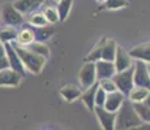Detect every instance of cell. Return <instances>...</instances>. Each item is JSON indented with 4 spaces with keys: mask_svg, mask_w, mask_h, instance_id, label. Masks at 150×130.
Instances as JSON below:
<instances>
[{
    "mask_svg": "<svg viewBox=\"0 0 150 130\" xmlns=\"http://www.w3.org/2000/svg\"><path fill=\"white\" fill-rule=\"evenodd\" d=\"M116 40L111 38H102L99 42L93 47V50L88 53V56L83 59V61L96 63L98 60L105 61H114L115 53H116Z\"/></svg>",
    "mask_w": 150,
    "mask_h": 130,
    "instance_id": "obj_1",
    "label": "cell"
},
{
    "mask_svg": "<svg viewBox=\"0 0 150 130\" xmlns=\"http://www.w3.org/2000/svg\"><path fill=\"white\" fill-rule=\"evenodd\" d=\"M12 46L14 47V50H16L17 55L20 56V60H21L25 70L30 72V73H33V74L41 73V70L46 64L45 57H42V56H39V55L34 53V52L29 51L26 47H24V46L18 44V43H16V42H13Z\"/></svg>",
    "mask_w": 150,
    "mask_h": 130,
    "instance_id": "obj_2",
    "label": "cell"
},
{
    "mask_svg": "<svg viewBox=\"0 0 150 130\" xmlns=\"http://www.w3.org/2000/svg\"><path fill=\"white\" fill-rule=\"evenodd\" d=\"M144 124L140 120L138 115L134 111L133 105L129 100H124L123 105L120 107V109L116 112V122H115V130H125L133 126L141 125Z\"/></svg>",
    "mask_w": 150,
    "mask_h": 130,
    "instance_id": "obj_3",
    "label": "cell"
},
{
    "mask_svg": "<svg viewBox=\"0 0 150 130\" xmlns=\"http://www.w3.org/2000/svg\"><path fill=\"white\" fill-rule=\"evenodd\" d=\"M133 72H134V68L131 66V68L127 69V70L115 73V76L112 77V81H114V83L116 85L117 91H120L122 94L125 95V96L129 94V91H131L134 86V83H133Z\"/></svg>",
    "mask_w": 150,
    "mask_h": 130,
    "instance_id": "obj_4",
    "label": "cell"
},
{
    "mask_svg": "<svg viewBox=\"0 0 150 130\" xmlns=\"http://www.w3.org/2000/svg\"><path fill=\"white\" fill-rule=\"evenodd\" d=\"M0 20H1L4 26H12L17 27L24 24V14L20 13L13 4H4L1 7V12H0Z\"/></svg>",
    "mask_w": 150,
    "mask_h": 130,
    "instance_id": "obj_5",
    "label": "cell"
},
{
    "mask_svg": "<svg viewBox=\"0 0 150 130\" xmlns=\"http://www.w3.org/2000/svg\"><path fill=\"white\" fill-rule=\"evenodd\" d=\"M97 81L98 79H97V72H96V63L86 61L79 72V82L81 85V89L85 90V89L90 87Z\"/></svg>",
    "mask_w": 150,
    "mask_h": 130,
    "instance_id": "obj_6",
    "label": "cell"
},
{
    "mask_svg": "<svg viewBox=\"0 0 150 130\" xmlns=\"http://www.w3.org/2000/svg\"><path fill=\"white\" fill-rule=\"evenodd\" d=\"M133 83L134 86H141L150 90V72L148 68V64L144 61H138L136 60L133 65Z\"/></svg>",
    "mask_w": 150,
    "mask_h": 130,
    "instance_id": "obj_7",
    "label": "cell"
},
{
    "mask_svg": "<svg viewBox=\"0 0 150 130\" xmlns=\"http://www.w3.org/2000/svg\"><path fill=\"white\" fill-rule=\"evenodd\" d=\"M94 115L99 122L100 128L103 130H115V122H116V113L106 111L103 107H96Z\"/></svg>",
    "mask_w": 150,
    "mask_h": 130,
    "instance_id": "obj_8",
    "label": "cell"
},
{
    "mask_svg": "<svg viewBox=\"0 0 150 130\" xmlns=\"http://www.w3.org/2000/svg\"><path fill=\"white\" fill-rule=\"evenodd\" d=\"M4 48H5V57L8 59V63H9V68L16 70L18 74L24 76L25 74V68L22 65L21 60H20V56L17 55L16 50L12 46V43H5L4 44Z\"/></svg>",
    "mask_w": 150,
    "mask_h": 130,
    "instance_id": "obj_9",
    "label": "cell"
},
{
    "mask_svg": "<svg viewBox=\"0 0 150 130\" xmlns=\"http://www.w3.org/2000/svg\"><path fill=\"white\" fill-rule=\"evenodd\" d=\"M114 65H115V69H116V73L117 72L127 70V69H129L131 66H133V59L131 57L128 51L123 50L122 47L117 46L116 53H115V59H114Z\"/></svg>",
    "mask_w": 150,
    "mask_h": 130,
    "instance_id": "obj_10",
    "label": "cell"
},
{
    "mask_svg": "<svg viewBox=\"0 0 150 130\" xmlns=\"http://www.w3.org/2000/svg\"><path fill=\"white\" fill-rule=\"evenodd\" d=\"M21 74L11 68L0 72V87H17L21 83Z\"/></svg>",
    "mask_w": 150,
    "mask_h": 130,
    "instance_id": "obj_11",
    "label": "cell"
},
{
    "mask_svg": "<svg viewBox=\"0 0 150 130\" xmlns=\"http://www.w3.org/2000/svg\"><path fill=\"white\" fill-rule=\"evenodd\" d=\"M46 0H16L13 7L22 14H30L37 12L42 5H45Z\"/></svg>",
    "mask_w": 150,
    "mask_h": 130,
    "instance_id": "obj_12",
    "label": "cell"
},
{
    "mask_svg": "<svg viewBox=\"0 0 150 130\" xmlns=\"http://www.w3.org/2000/svg\"><path fill=\"white\" fill-rule=\"evenodd\" d=\"M125 99H127V96L124 94H122L120 91L110 92V94H107V96H106V102H105L103 108L108 112L116 113V112L120 109V107L123 105V103Z\"/></svg>",
    "mask_w": 150,
    "mask_h": 130,
    "instance_id": "obj_13",
    "label": "cell"
},
{
    "mask_svg": "<svg viewBox=\"0 0 150 130\" xmlns=\"http://www.w3.org/2000/svg\"><path fill=\"white\" fill-rule=\"evenodd\" d=\"M96 72L97 79H105V78H112L116 73L114 61H105V60H98L96 61Z\"/></svg>",
    "mask_w": 150,
    "mask_h": 130,
    "instance_id": "obj_14",
    "label": "cell"
},
{
    "mask_svg": "<svg viewBox=\"0 0 150 130\" xmlns=\"http://www.w3.org/2000/svg\"><path fill=\"white\" fill-rule=\"evenodd\" d=\"M128 52L133 60H138V61H144L146 64H150V42L138 44L136 47L131 48Z\"/></svg>",
    "mask_w": 150,
    "mask_h": 130,
    "instance_id": "obj_15",
    "label": "cell"
},
{
    "mask_svg": "<svg viewBox=\"0 0 150 130\" xmlns=\"http://www.w3.org/2000/svg\"><path fill=\"white\" fill-rule=\"evenodd\" d=\"M98 87H99V85H98V81H97L93 86H90V87L82 90V94H81V96H80L81 102L85 104V107L90 112H94V108H96V103H94V100H96V92L98 90Z\"/></svg>",
    "mask_w": 150,
    "mask_h": 130,
    "instance_id": "obj_16",
    "label": "cell"
},
{
    "mask_svg": "<svg viewBox=\"0 0 150 130\" xmlns=\"http://www.w3.org/2000/svg\"><path fill=\"white\" fill-rule=\"evenodd\" d=\"M81 94H82V89L76 85H67L60 89V96L68 103L80 99Z\"/></svg>",
    "mask_w": 150,
    "mask_h": 130,
    "instance_id": "obj_17",
    "label": "cell"
},
{
    "mask_svg": "<svg viewBox=\"0 0 150 130\" xmlns=\"http://www.w3.org/2000/svg\"><path fill=\"white\" fill-rule=\"evenodd\" d=\"M150 90L145 87H141V86H133L129 94L127 95V99L131 103H144L145 99L149 96Z\"/></svg>",
    "mask_w": 150,
    "mask_h": 130,
    "instance_id": "obj_18",
    "label": "cell"
},
{
    "mask_svg": "<svg viewBox=\"0 0 150 130\" xmlns=\"http://www.w3.org/2000/svg\"><path fill=\"white\" fill-rule=\"evenodd\" d=\"M34 42V31L33 29L30 27H22L20 30H17V39H16V43L18 44L24 46L26 47L30 43Z\"/></svg>",
    "mask_w": 150,
    "mask_h": 130,
    "instance_id": "obj_19",
    "label": "cell"
},
{
    "mask_svg": "<svg viewBox=\"0 0 150 130\" xmlns=\"http://www.w3.org/2000/svg\"><path fill=\"white\" fill-rule=\"evenodd\" d=\"M33 31H34V40L35 42L45 43L46 40H48L54 35V29L48 25L42 26V27H35V29H33Z\"/></svg>",
    "mask_w": 150,
    "mask_h": 130,
    "instance_id": "obj_20",
    "label": "cell"
},
{
    "mask_svg": "<svg viewBox=\"0 0 150 130\" xmlns=\"http://www.w3.org/2000/svg\"><path fill=\"white\" fill-rule=\"evenodd\" d=\"M26 48L29 51H31V52H34V53L39 55V56L45 57L46 60L50 57V48H48V46L43 42H35V40H34L33 43H30L29 46H26Z\"/></svg>",
    "mask_w": 150,
    "mask_h": 130,
    "instance_id": "obj_21",
    "label": "cell"
},
{
    "mask_svg": "<svg viewBox=\"0 0 150 130\" xmlns=\"http://www.w3.org/2000/svg\"><path fill=\"white\" fill-rule=\"evenodd\" d=\"M17 39V30L12 26H4L0 30V42L3 44L5 43H13Z\"/></svg>",
    "mask_w": 150,
    "mask_h": 130,
    "instance_id": "obj_22",
    "label": "cell"
},
{
    "mask_svg": "<svg viewBox=\"0 0 150 130\" xmlns=\"http://www.w3.org/2000/svg\"><path fill=\"white\" fill-rule=\"evenodd\" d=\"M72 5H73V0H60L57 1V13H59V20L60 21H65L68 18L69 13H71Z\"/></svg>",
    "mask_w": 150,
    "mask_h": 130,
    "instance_id": "obj_23",
    "label": "cell"
},
{
    "mask_svg": "<svg viewBox=\"0 0 150 130\" xmlns=\"http://www.w3.org/2000/svg\"><path fill=\"white\" fill-rule=\"evenodd\" d=\"M132 105H133L140 120L144 124H150V107L145 105L144 103H132Z\"/></svg>",
    "mask_w": 150,
    "mask_h": 130,
    "instance_id": "obj_24",
    "label": "cell"
},
{
    "mask_svg": "<svg viewBox=\"0 0 150 130\" xmlns=\"http://www.w3.org/2000/svg\"><path fill=\"white\" fill-rule=\"evenodd\" d=\"M29 24L35 26V27H42V26L48 25V22H47V20H46L43 12L37 11V12H33L29 14Z\"/></svg>",
    "mask_w": 150,
    "mask_h": 130,
    "instance_id": "obj_25",
    "label": "cell"
},
{
    "mask_svg": "<svg viewBox=\"0 0 150 130\" xmlns=\"http://www.w3.org/2000/svg\"><path fill=\"white\" fill-rule=\"evenodd\" d=\"M129 3L128 0H106L103 3V7L108 11H116V9H122V8L128 7Z\"/></svg>",
    "mask_w": 150,
    "mask_h": 130,
    "instance_id": "obj_26",
    "label": "cell"
},
{
    "mask_svg": "<svg viewBox=\"0 0 150 130\" xmlns=\"http://www.w3.org/2000/svg\"><path fill=\"white\" fill-rule=\"evenodd\" d=\"M43 14H45L46 20H47L48 24H56L59 22V13H57V9L55 7H46L45 9L42 11Z\"/></svg>",
    "mask_w": 150,
    "mask_h": 130,
    "instance_id": "obj_27",
    "label": "cell"
},
{
    "mask_svg": "<svg viewBox=\"0 0 150 130\" xmlns=\"http://www.w3.org/2000/svg\"><path fill=\"white\" fill-rule=\"evenodd\" d=\"M98 85H99V87L102 89L105 92H114V91H117L116 89V85L114 83V81H112V78H105V79H99L98 81Z\"/></svg>",
    "mask_w": 150,
    "mask_h": 130,
    "instance_id": "obj_28",
    "label": "cell"
},
{
    "mask_svg": "<svg viewBox=\"0 0 150 130\" xmlns=\"http://www.w3.org/2000/svg\"><path fill=\"white\" fill-rule=\"evenodd\" d=\"M106 96H107V92H105L100 87H98V90L96 92V107H103L105 105V102H106Z\"/></svg>",
    "mask_w": 150,
    "mask_h": 130,
    "instance_id": "obj_29",
    "label": "cell"
},
{
    "mask_svg": "<svg viewBox=\"0 0 150 130\" xmlns=\"http://www.w3.org/2000/svg\"><path fill=\"white\" fill-rule=\"evenodd\" d=\"M9 68V63H8V59L7 57H0V72L4 70V69Z\"/></svg>",
    "mask_w": 150,
    "mask_h": 130,
    "instance_id": "obj_30",
    "label": "cell"
},
{
    "mask_svg": "<svg viewBox=\"0 0 150 130\" xmlns=\"http://www.w3.org/2000/svg\"><path fill=\"white\" fill-rule=\"evenodd\" d=\"M125 130H150V124H141V125L133 126V128H129Z\"/></svg>",
    "mask_w": 150,
    "mask_h": 130,
    "instance_id": "obj_31",
    "label": "cell"
},
{
    "mask_svg": "<svg viewBox=\"0 0 150 130\" xmlns=\"http://www.w3.org/2000/svg\"><path fill=\"white\" fill-rule=\"evenodd\" d=\"M5 56V48H4V44L0 42V57H4Z\"/></svg>",
    "mask_w": 150,
    "mask_h": 130,
    "instance_id": "obj_32",
    "label": "cell"
},
{
    "mask_svg": "<svg viewBox=\"0 0 150 130\" xmlns=\"http://www.w3.org/2000/svg\"><path fill=\"white\" fill-rule=\"evenodd\" d=\"M144 104H145V105H148V107H150V94H149V96L145 99V102H144Z\"/></svg>",
    "mask_w": 150,
    "mask_h": 130,
    "instance_id": "obj_33",
    "label": "cell"
},
{
    "mask_svg": "<svg viewBox=\"0 0 150 130\" xmlns=\"http://www.w3.org/2000/svg\"><path fill=\"white\" fill-rule=\"evenodd\" d=\"M97 1H98V3H105L106 0H97Z\"/></svg>",
    "mask_w": 150,
    "mask_h": 130,
    "instance_id": "obj_34",
    "label": "cell"
},
{
    "mask_svg": "<svg viewBox=\"0 0 150 130\" xmlns=\"http://www.w3.org/2000/svg\"><path fill=\"white\" fill-rule=\"evenodd\" d=\"M56 1H60V0H56Z\"/></svg>",
    "mask_w": 150,
    "mask_h": 130,
    "instance_id": "obj_35",
    "label": "cell"
},
{
    "mask_svg": "<svg viewBox=\"0 0 150 130\" xmlns=\"http://www.w3.org/2000/svg\"><path fill=\"white\" fill-rule=\"evenodd\" d=\"M149 72H150V69H149Z\"/></svg>",
    "mask_w": 150,
    "mask_h": 130,
    "instance_id": "obj_36",
    "label": "cell"
}]
</instances>
